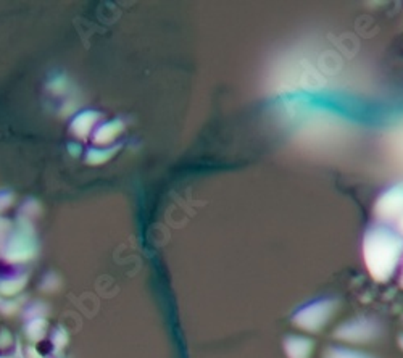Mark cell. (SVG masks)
Segmentation results:
<instances>
[{"label":"cell","mask_w":403,"mask_h":358,"mask_svg":"<svg viewBox=\"0 0 403 358\" xmlns=\"http://www.w3.org/2000/svg\"><path fill=\"white\" fill-rule=\"evenodd\" d=\"M363 252L371 276L384 283L392 276L399 263L402 241L387 229H372L366 234Z\"/></svg>","instance_id":"obj_1"},{"label":"cell","mask_w":403,"mask_h":358,"mask_svg":"<svg viewBox=\"0 0 403 358\" xmlns=\"http://www.w3.org/2000/svg\"><path fill=\"white\" fill-rule=\"evenodd\" d=\"M331 312H333V303L329 302L315 303V305L305 308L303 312L298 313V317H295V323L298 326L305 327V330H318L321 325L326 323Z\"/></svg>","instance_id":"obj_2"},{"label":"cell","mask_w":403,"mask_h":358,"mask_svg":"<svg viewBox=\"0 0 403 358\" xmlns=\"http://www.w3.org/2000/svg\"><path fill=\"white\" fill-rule=\"evenodd\" d=\"M377 210L382 215H395L403 211V187H395V189L386 194L377 205Z\"/></svg>","instance_id":"obj_3"},{"label":"cell","mask_w":403,"mask_h":358,"mask_svg":"<svg viewBox=\"0 0 403 358\" xmlns=\"http://www.w3.org/2000/svg\"><path fill=\"white\" fill-rule=\"evenodd\" d=\"M286 350L291 358H307L311 350V342L300 337H292L286 344Z\"/></svg>","instance_id":"obj_4"},{"label":"cell","mask_w":403,"mask_h":358,"mask_svg":"<svg viewBox=\"0 0 403 358\" xmlns=\"http://www.w3.org/2000/svg\"><path fill=\"white\" fill-rule=\"evenodd\" d=\"M326 358H366L360 354H353V352H345V350H331Z\"/></svg>","instance_id":"obj_5"},{"label":"cell","mask_w":403,"mask_h":358,"mask_svg":"<svg viewBox=\"0 0 403 358\" xmlns=\"http://www.w3.org/2000/svg\"><path fill=\"white\" fill-rule=\"evenodd\" d=\"M402 284H403V276H402Z\"/></svg>","instance_id":"obj_6"}]
</instances>
